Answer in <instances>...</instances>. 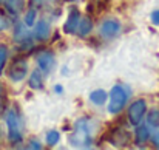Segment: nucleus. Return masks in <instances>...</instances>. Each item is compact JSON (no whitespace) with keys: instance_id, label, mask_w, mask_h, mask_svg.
I'll use <instances>...</instances> for the list:
<instances>
[{"instance_id":"obj_5","label":"nucleus","mask_w":159,"mask_h":150,"mask_svg":"<svg viewBox=\"0 0 159 150\" xmlns=\"http://www.w3.org/2000/svg\"><path fill=\"white\" fill-rule=\"evenodd\" d=\"M8 125H9V136H11L14 141L20 139L22 133H20V127H19V119H17L12 113L8 116Z\"/></svg>"},{"instance_id":"obj_16","label":"nucleus","mask_w":159,"mask_h":150,"mask_svg":"<svg viewBox=\"0 0 159 150\" xmlns=\"http://www.w3.org/2000/svg\"><path fill=\"white\" fill-rule=\"evenodd\" d=\"M148 121H150V124H153V125H158V124H159V111H158V110L152 111V115H150Z\"/></svg>"},{"instance_id":"obj_15","label":"nucleus","mask_w":159,"mask_h":150,"mask_svg":"<svg viewBox=\"0 0 159 150\" xmlns=\"http://www.w3.org/2000/svg\"><path fill=\"white\" fill-rule=\"evenodd\" d=\"M57 141H59V133H57V132H54L53 130V132H50V133L47 135V143H48V144L54 146Z\"/></svg>"},{"instance_id":"obj_19","label":"nucleus","mask_w":159,"mask_h":150,"mask_svg":"<svg viewBox=\"0 0 159 150\" xmlns=\"http://www.w3.org/2000/svg\"><path fill=\"white\" fill-rule=\"evenodd\" d=\"M5 62V48H0V67L3 65Z\"/></svg>"},{"instance_id":"obj_17","label":"nucleus","mask_w":159,"mask_h":150,"mask_svg":"<svg viewBox=\"0 0 159 150\" xmlns=\"http://www.w3.org/2000/svg\"><path fill=\"white\" fill-rule=\"evenodd\" d=\"M34 17H36V11H34V9H31V11L28 12V16H26V23H28V25L34 23Z\"/></svg>"},{"instance_id":"obj_14","label":"nucleus","mask_w":159,"mask_h":150,"mask_svg":"<svg viewBox=\"0 0 159 150\" xmlns=\"http://www.w3.org/2000/svg\"><path fill=\"white\" fill-rule=\"evenodd\" d=\"M23 5V0H8V8L12 11V12H17Z\"/></svg>"},{"instance_id":"obj_1","label":"nucleus","mask_w":159,"mask_h":150,"mask_svg":"<svg viewBox=\"0 0 159 150\" xmlns=\"http://www.w3.org/2000/svg\"><path fill=\"white\" fill-rule=\"evenodd\" d=\"M127 93L120 85H116L110 91V101H108V111L110 113H117L122 110V107L127 102Z\"/></svg>"},{"instance_id":"obj_9","label":"nucleus","mask_w":159,"mask_h":150,"mask_svg":"<svg viewBox=\"0 0 159 150\" xmlns=\"http://www.w3.org/2000/svg\"><path fill=\"white\" fill-rule=\"evenodd\" d=\"M91 101L94 102V104H98V105H102L104 102L107 101V93L104 90H96V91H93L91 93Z\"/></svg>"},{"instance_id":"obj_20","label":"nucleus","mask_w":159,"mask_h":150,"mask_svg":"<svg viewBox=\"0 0 159 150\" xmlns=\"http://www.w3.org/2000/svg\"><path fill=\"white\" fill-rule=\"evenodd\" d=\"M156 146H159V132H158V135H156Z\"/></svg>"},{"instance_id":"obj_2","label":"nucleus","mask_w":159,"mask_h":150,"mask_svg":"<svg viewBox=\"0 0 159 150\" xmlns=\"http://www.w3.org/2000/svg\"><path fill=\"white\" fill-rule=\"evenodd\" d=\"M71 141L73 144L76 146H88L90 141H91V135H90V127L87 124V121H79L76 124V130L71 136Z\"/></svg>"},{"instance_id":"obj_7","label":"nucleus","mask_w":159,"mask_h":150,"mask_svg":"<svg viewBox=\"0 0 159 150\" xmlns=\"http://www.w3.org/2000/svg\"><path fill=\"white\" fill-rule=\"evenodd\" d=\"M37 62H39V67H40V70L42 71H45V73H48L50 70H51V67H53L54 63V59L53 56L48 53H43V54H40L39 57H37Z\"/></svg>"},{"instance_id":"obj_13","label":"nucleus","mask_w":159,"mask_h":150,"mask_svg":"<svg viewBox=\"0 0 159 150\" xmlns=\"http://www.w3.org/2000/svg\"><path fill=\"white\" fill-rule=\"evenodd\" d=\"M42 77H40V74H39V71H36L33 76H31V87H34V88H42Z\"/></svg>"},{"instance_id":"obj_4","label":"nucleus","mask_w":159,"mask_h":150,"mask_svg":"<svg viewBox=\"0 0 159 150\" xmlns=\"http://www.w3.org/2000/svg\"><path fill=\"white\" fill-rule=\"evenodd\" d=\"M117 31H119V22L117 20H105L104 23H102V26H101V33L105 36V37H113V36H116L117 34Z\"/></svg>"},{"instance_id":"obj_11","label":"nucleus","mask_w":159,"mask_h":150,"mask_svg":"<svg viewBox=\"0 0 159 150\" xmlns=\"http://www.w3.org/2000/svg\"><path fill=\"white\" fill-rule=\"evenodd\" d=\"M91 26H93V23H91V20H90L88 17H84V19L80 20V25H79V30H80V34H82V36H85V34H88V33L91 31Z\"/></svg>"},{"instance_id":"obj_10","label":"nucleus","mask_w":159,"mask_h":150,"mask_svg":"<svg viewBox=\"0 0 159 150\" xmlns=\"http://www.w3.org/2000/svg\"><path fill=\"white\" fill-rule=\"evenodd\" d=\"M148 135H150V130H148L147 127H139V129L136 130V143H138V144L145 143L147 138H148Z\"/></svg>"},{"instance_id":"obj_3","label":"nucleus","mask_w":159,"mask_h":150,"mask_svg":"<svg viewBox=\"0 0 159 150\" xmlns=\"http://www.w3.org/2000/svg\"><path fill=\"white\" fill-rule=\"evenodd\" d=\"M144 115H145V101L139 99V101H136V102H133V105L130 107V111H128V116H130L131 124H134V125L139 124L142 121Z\"/></svg>"},{"instance_id":"obj_18","label":"nucleus","mask_w":159,"mask_h":150,"mask_svg":"<svg viewBox=\"0 0 159 150\" xmlns=\"http://www.w3.org/2000/svg\"><path fill=\"white\" fill-rule=\"evenodd\" d=\"M152 22L155 25H159V9H156L153 14H152Z\"/></svg>"},{"instance_id":"obj_12","label":"nucleus","mask_w":159,"mask_h":150,"mask_svg":"<svg viewBox=\"0 0 159 150\" xmlns=\"http://www.w3.org/2000/svg\"><path fill=\"white\" fill-rule=\"evenodd\" d=\"M14 68H16V71H17V73H14L11 77H12V79H16V81L22 79V77L25 76V73H26V63H25V62H23V63L20 62V63H19L17 67H14Z\"/></svg>"},{"instance_id":"obj_6","label":"nucleus","mask_w":159,"mask_h":150,"mask_svg":"<svg viewBox=\"0 0 159 150\" xmlns=\"http://www.w3.org/2000/svg\"><path fill=\"white\" fill-rule=\"evenodd\" d=\"M79 17H80L79 11H77L76 8H73L71 12H70V17H68L66 23H65V31H66V33H73V31L76 30V26H77V23H79Z\"/></svg>"},{"instance_id":"obj_8","label":"nucleus","mask_w":159,"mask_h":150,"mask_svg":"<svg viewBox=\"0 0 159 150\" xmlns=\"http://www.w3.org/2000/svg\"><path fill=\"white\" fill-rule=\"evenodd\" d=\"M50 34V26L47 22H39L37 26H36V31H34V36L39 39V40H45Z\"/></svg>"}]
</instances>
